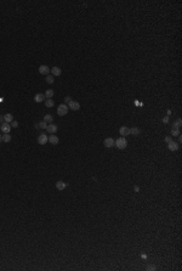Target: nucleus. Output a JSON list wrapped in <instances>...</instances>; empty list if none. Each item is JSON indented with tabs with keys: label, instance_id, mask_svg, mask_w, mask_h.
Instances as JSON below:
<instances>
[{
	"label": "nucleus",
	"instance_id": "obj_1",
	"mask_svg": "<svg viewBox=\"0 0 182 271\" xmlns=\"http://www.w3.org/2000/svg\"><path fill=\"white\" fill-rule=\"evenodd\" d=\"M114 145H115V146H117L118 148H120V150H124V148L127 146V141H126V139H125V137H123V136H122V137H119L117 141H114Z\"/></svg>",
	"mask_w": 182,
	"mask_h": 271
},
{
	"label": "nucleus",
	"instance_id": "obj_16",
	"mask_svg": "<svg viewBox=\"0 0 182 271\" xmlns=\"http://www.w3.org/2000/svg\"><path fill=\"white\" fill-rule=\"evenodd\" d=\"M54 105H55L54 100H51V99H46V100H45V106H46V107L51 108V107H54Z\"/></svg>",
	"mask_w": 182,
	"mask_h": 271
},
{
	"label": "nucleus",
	"instance_id": "obj_5",
	"mask_svg": "<svg viewBox=\"0 0 182 271\" xmlns=\"http://www.w3.org/2000/svg\"><path fill=\"white\" fill-rule=\"evenodd\" d=\"M50 69H51V68H49L46 64H41V66L39 67V73L40 74H44V76H48L49 72H50Z\"/></svg>",
	"mask_w": 182,
	"mask_h": 271
},
{
	"label": "nucleus",
	"instance_id": "obj_4",
	"mask_svg": "<svg viewBox=\"0 0 182 271\" xmlns=\"http://www.w3.org/2000/svg\"><path fill=\"white\" fill-rule=\"evenodd\" d=\"M68 108L72 109V111H78V109L80 108V105H79V102H77V101H71V102L68 104Z\"/></svg>",
	"mask_w": 182,
	"mask_h": 271
},
{
	"label": "nucleus",
	"instance_id": "obj_6",
	"mask_svg": "<svg viewBox=\"0 0 182 271\" xmlns=\"http://www.w3.org/2000/svg\"><path fill=\"white\" fill-rule=\"evenodd\" d=\"M0 130H3L4 131V134H9L10 133V130H11V125H10V123H6V122H4V123L1 124V129Z\"/></svg>",
	"mask_w": 182,
	"mask_h": 271
},
{
	"label": "nucleus",
	"instance_id": "obj_11",
	"mask_svg": "<svg viewBox=\"0 0 182 271\" xmlns=\"http://www.w3.org/2000/svg\"><path fill=\"white\" fill-rule=\"evenodd\" d=\"M56 187H57V190H59V191H63L64 188L67 187V184L63 182V181H57V182H56Z\"/></svg>",
	"mask_w": 182,
	"mask_h": 271
},
{
	"label": "nucleus",
	"instance_id": "obj_29",
	"mask_svg": "<svg viewBox=\"0 0 182 271\" xmlns=\"http://www.w3.org/2000/svg\"><path fill=\"white\" fill-rule=\"evenodd\" d=\"M155 269H157L155 266H149V267H148V270H155Z\"/></svg>",
	"mask_w": 182,
	"mask_h": 271
},
{
	"label": "nucleus",
	"instance_id": "obj_31",
	"mask_svg": "<svg viewBox=\"0 0 182 271\" xmlns=\"http://www.w3.org/2000/svg\"><path fill=\"white\" fill-rule=\"evenodd\" d=\"M1 141H3V135H0V144H1Z\"/></svg>",
	"mask_w": 182,
	"mask_h": 271
},
{
	"label": "nucleus",
	"instance_id": "obj_9",
	"mask_svg": "<svg viewBox=\"0 0 182 271\" xmlns=\"http://www.w3.org/2000/svg\"><path fill=\"white\" fill-rule=\"evenodd\" d=\"M50 71H51V73H52V76H54V77L61 76V73H62V69H61L59 67H52Z\"/></svg>",
	"mask_w": 182,
	"mask_h": 271
},
{
	"label": "nucleus",
	"instance_id": "obj_21",
	"mask_svg": "<svg viewBox=\"0 0 182 271\" xmlns=\"http://www.w3.org/2000/svg\"><path fill=\"white\" fill-rule=\"evenodd\" d=\"M3 141H4V142H10V141H11V136L9 135V134H4V135H3Z\"/></svg>",
	"mask_w": 182,
	"mask_h": 271
},
{
	"label": "nucleus",
	"instance_id": "obj_18",
	"mask_svg": "<svg viewBox=\"0 0 182 271\" xmlns=\"http://www.w3.org/2000/svg\"><path fill=\"white\" fill-rule=\"evenodd\" d=\"M52 120H54V117L51 116V114H46V116L44 117V122H46V123H52Z\"/></svg>",
	"mask_w": 182,
	"mask_h": 271
},
{
	"label": "nucleus",
	"instance_id": "obj_3",
	"mask_svg": "<svg viewBox=\"0 0 182 271\" xmlns=\"http://www.w3.org/2000/svg\"><path fill=\"white\" fill-rule=\"evenodd\" d=\"M48 141H49V136L46 135V134H40V135L38 136V142H39L40 145H45Z\"/></svg>",
	"mask_w": 182,
	"mask_h": 271
},
{
	"label": "nucleus",
	"instance_id": "obj_28",
	"mask_svg": "<svg viewBox=\"0 0 182 271\" xmlns=\"http://www.w3.org/2000/svg\"><path fill=\"white\" fill-rule=\"evenodd\" d=\"M5 120H4V116H1V114H0V123H4Z\"/></svg>",
	"mask_w": 182,
	"mask_h": 271
},
{
	"label": "nucleus",
	"instance_id": "obj_2",
	"mask_svg": "<svg viewBox=\"0 0 182 271\" xmlns=\"http://www.w3.org/2000/svg\"><path fill=\"white\" fill-rule=\"evenodd\" d=\"M68 106L66 104H62V105H59L58 106V108H57V114L58 116H61V117H63V116H66L68 113Z\"/></svg>",
	"mask_w": 182,
	"mask_h": 271
},
{
	"label": "nucleus",
	"instance_id": "obj_20",
	"mask_svg": "<svg viewBox=\"0 0 182 271\" xmlns=\"http://www.w3.org/2000/svg\"><path fill=\"white\" fill-rule=\"evenodd\" d=\"M36 127L38 128H40V129H46V128H48V123H46V122H40L39 124H38V125H36Z\"/></svg>",
	"mask_w": 182,
	"mask_h": 271
},
{
	"label": "nucleus",
	"instance_id": "obj_30",
	"mask_svg": "<svg viewBox=\"0 0 182 271\" xmlns=\"http://www.w3.org/2000/svg\"><path fill=\"white\" fill-rule=\"evenodd\" d=\"M168 120H169V118H168V117H165V118H164V122H165V123H168Z\"/></svg>",
	"mask_w": 182,
	"mask_h": 271
},
{
	"label": "nucleus",
	"instance_id": "obj_10",
	"mask_svg": "<svg viewBox=\"0 0 182 271\" xmlns=\"http://www.w3.org/2000/svg\"><path fill=\"white\" fill-rule=\"evenodd\" d=\"M58 136H56V135H54V134H52L51 136H49V142H50V144L51 145H57L58 144Z\"/></svg>",
	"mask_w": 182,
	"mask_h": 271
},
{
	"label": "nucleus",
	"instance_id": "obj_27",
	"mask_svg": "<svg viewBox=\"0 0 182 271\" xmlns=\"http://www.w3.org/2000/svg\"><path fill=\"white\" fill-rule=\"evenodd\" d=\"M165 141H166V142H168V144H169L170 141H172V139H171L170 136H166V137H165Z\"/></svg>",
	"mask_w": 182,
	"mask_h": 271
},
{
	"label": "nucleus",
	"instance_id": "obj_24",
	"mask_svg": "<svg viewBox=\"0 0 182 271\" xmlns=\"http://www.w3.org/2000/svg\"><path fill=\"white\" fill-rule=\"evenodd\" d=\"M181 124H182V120L180 119V118H178L177 120H176V122H175L174 123V128H176V129H178V128L181 127Z\"/></svg>",
	"mask_w": 182,
	"mask_h": 271
},
{
	"label": "nucleus",
	"instance_id": "obj_25",
	"mask_svg": "<svg viewBox=\"0 0 182 271\" xmlns=\"http://www.w3.org/2000/svg\"><path fill=\"white\" fill-rule=\"evenodd\" d=\"M10 125H11V128H17V127H18V123H17L16 120H12Z\"/></svg>",
	"mask_w": 182,
	"mask_h": 271
},
{
	"label": "nucleus",
	"instance_id": "obj_32",
	"mask_svg": "<svg viewBox=\"0 0 182 271\" xmlns=\"http://www.w3.org/2000/svg\"><path fill=\"white\" fill-rule=\"evenodd\" d=\"M0 129H1V124H0Z\"/></svg>",
	"mask_w": 182,
	"mask_h": 271
},
{
	"label": "nucleus",
	"instance_id": "obj_19",
	"mask_svg": "<svg viewBox=\"0 0 182 271\" xmlns=\"http://www.w3.org/2000/svg\"><path fill=\"white\" fill-rule=\"evenodd\" d=\"M44 95H45V99H51L52 96H54V90H51V89H50V90H46V92H45Z\"/></svg>",
	"mask_w": 182,
	"mask_h": 271
},
{
	"label": "nucleus",
	"instance_id": "obj_8",
	"mask_svg": "<svg viewBox=\"0 0 182 271\" xmlns=\"http://www.w3.org/2000/svg\"><path fill=\"white\" fill-rule=\"evenodd\" d=\"M57 129H58V128H57V125H55V124H52V123L49 124L48 128H46V130H48L50 134H55V133L57 131Z\"/></svg>",
	"mask_w": 182,
	"mask_h": 271
},
{
	"label": "nucleus",
	"instance_id": "obj_14",
	"mask_svg": "<svg viewBox=\"0 0 182 271\" xmlns=\"http://www.w3.org/2000/svg\"><path fill=\"white\" fill-rule=\"evenodd\" d=\"M44 100H45V95H44V94H36V95L34 96V101H35V102H43Z\"/></svg>",
	"mask_w": 182,
	"mask_h": 271
},
{
	"label": "nucleus",
	"instance_id": "obj_15",
	"mask_svg": "<svg viewBox=\"0 0 182 271\" xmlns=\"http://www.w3.org/2000/svg\"><path fill=\"white\" fill-rule=\"evenodd\" d=\"M4 120L6 122V123H11L12 120H13V116H12L11 113H7V114H5L4 116Z\"/></svg>",
	"mask_w": 182,
	"mask_h": 271
},
{
	"label": "nucleus",
	"instance_id": "obj_23",
	"mask_svg": "<svg viewBox=\"0 0 182 271\" xmlns=\"http://www.w3.org/2000/svg\"><path fill=\"white\" fill-rule=\"evenodd\" d=\"M171 135H172V136H178V135H180V130L176 129V128H172V130H171Z\"/></svg>",
	"mask_w": 182,
	"mask_h": 271
},
{
	"label": "nucleus",
	"instance_id": "obj_12",
	"mask_svg": "<svg viewBox=\"0 0 182 271\" xmlns=\"http://www.w3.org/2000/svg\"><path fill=\"white\" fill-rule=\"evenodd\" d=\"M103 144H104L106 147H113V146H114V140L112 139V137H108V139L104 140V142H103Z\"/></svg>",
	"mask_w": 182,
	"mask_h": 271
},
{
	"label": "nucleus",
	"instance_id": "obj_13",
	"mask_svg": "<svg viewBox=\"0 0 182 271\" xmlns=\"http://www.w3.org/2000/svg\"><path fill=\"white\" fill-rule=\"evenodd\" d=\"M168 147H169L170 151H176V150H178V144L177 142H175V141H170Z\"/></svg>",
	"mask_w": 182,
	"mask_h": 271
},
{
	"label": "nucleus",
	"instance_id": "obj_26",
	"mask_svg": "<svg viewBox=\"0 0 182 271\" xmlns=\"http://www.w3.org/2000/svg\"><path fill=\"white\" fill-rule=\"evenodd\" d=\"M71 101H72V97H71V96H66V97H64V102H66V104H69Z\"/></svg>",
	"mask_w": 182,
	"mask_h": 271
},
{
	"label": "nucleus",
	"instance_id": "obj_22",
	"mask_svg": "<svg viewBox=\"0 0 182 271\" xmlns=\"http://www.w3.org/2000/svg\"><path fill=\"white\" fill-rule=\"evenodd\" d=\"M130 134H132V135H139L140 130L137 129V128H131V129H130Z\"/></svg>",
	"mask_w": 182,
	"mask_h": 271
},
{
	"label": "nucleus",
	"instance_id": "obj_7",
	"mask_svg": "<svg viewBox=\"0 0 182 271\" xmlns=\"http://www.w3.org/2000/svg\"><path fill=\"white\" fill-rule=\"evenodd\" d=\"M119 133H120V135L124 137V136H127L129 134H130V129H129L127 127H122L120 129H119Z\"/></svg>",
	"mask_w": 182,
	"mask_h": 271
},
{
	"label": "nucleus",
	"instance_id": "obj_17",
	"mask_svg": "<svg viewBox=\"0 0 182 271\" xmlns=\"http://www.w3.org/2000/svg\"><path fill=\"white\" fill-rule=\"evenodd\" d=\"M45 80H46V83L52 84L54 82H55V78H54V76H52V74H48V76H46V78H45Z\"/></svg>",
	"mask_w": 182,
	"mask_h": 271
}]
</instances>
